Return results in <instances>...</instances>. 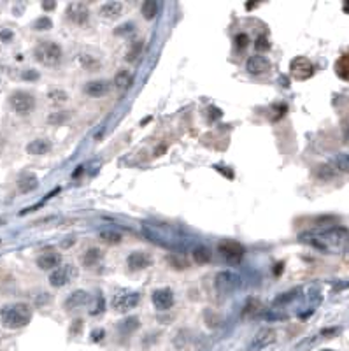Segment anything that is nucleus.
Segmentation results:
<instances>
[{"mask_svg": "<svg viewBox=\"0 0 349 351\" xmlns=\"http://www.w3.org/2000/svg\"><path fill=\"white\" fill-rule=\"evenodd\" d=\"M153 264V258L146 251H134L126 256V266L130 270H142Z\"/></svg>", "mask_w": 349, "mask_h": 351, "instance_id": "14", "label": "nucleus"}, {"mask_svg": "<svg viewBox=\"0 0 349 351\" xmlns=\"http://www.w3.org/2000/svg\"><path fill=\"white\" fill-rule=\"evenodd\" d=\"M50 98L53 104H65L68 98V95L65 94L64 90H51L50 92Z\"/></svg>", "mask_w": 349, "mask_h": 351, "instance_id": "32", "label": "nucleus"}, {"mask_svg": "<svg viewBox=\"0 0 349 351\" xmlns=\"http://www.w3.org/2000/svg\"><path fill=\"white\" fill-rule=\"evenodd\" d=\"M32 320V308L25 302L8 304L0 309V323L9 330L23 328Z\"/></svg>", "mask_w": 349, "mask_h": 351, "instance_id": "2", "label": "nucleus"}, {"mask_svg": "<svg viewBox=\"0 0 349 351\" xmlns=\"http://www.w3.org/2000/svg\"><path fill=\"white\" fill-rule=\"evenodd\" d=\"M218 253L221 254L224 262L232 264V266H239L244 258V246L237 240H220L218 242Z\"/></svg>", "mask_w": 349, "mask_h": 351, "instance_id": "4", "label": "nucleus"}, {"mask_svg": "<svg viewBox=\"0 0 349 351\" xmlns=\"http://www.w3.org/2000/svg\"><path fill=\"white\" fill-rule=\"evenodd\" d=\"M79 64L92 72H95L100 68V60L96 56H93V54H86V53L81 54V56H79Z\"/></svg>", "mask_w": 349, "mask_h": 351, "instance_id": "26", "label": "nucleus"}, {"mask_svg": "<svg viewBox=\"0 0 349 351\" xmlns=\"http://www.w3.org/2000/svg\"><path fill=\"white\" fill-rule=\"evenodd\" d=\"M321 351H335V350H330V348H324V350H321Z\"/></svg>", "mask_w": 349, "mask_h": 351, "instance_id": "46", "label": "nucleus"}, {"mask_svg": "<svg viewBox=\"0 0 349 351\" xmlns=\"http://www.w3.org/2000/svg\"><path fill=\"white\" fill-rule=\"evenodd\" d=\"M140 12L146 20H154V16L158 14V2L156 0H146L140 8Z\"/></svg>", "mask_w": 349, "mask_h": 351, "instance_id": "27", "label": "nucleus"}, {"mask_svg": "<svg viewBox=\"0 0 349 351\" xmlns=\"http://www.w3.org/2000/svg\"><path fill=\"white\" fill-rule=\"evenodd\" d=\"M239 283H240L239 276L236 272H232V270H221V272L216 274V280H214L216 290L223 295L232 294V292L239 286Z\"/></svg>", "mask_w": 349, "mask_h": 351, "instance_id": "7", "label": "nucleus"}, {"mask_svg": "<svg viewBox=\"0 0 349 351\" xmlns=\"http://www.w3.org/2000/svg\"><path fill=\"white\" fill-rule=\"evenodd\" d=\"M335 162V167L342 172H348L349 174V154L348 153H337L334 158Z\"/></svg>", "mask_w": 349, "mask_h": 351, "instance_id": "29", "label": "nucleus"}, {"mask_svg": "<svg viewBox=\"0 0 349 351\" xmlns=\"http://www.w3.org/2000/svg\"><path fill=\"white\" fill-rule=\"evenodd\" d=\"M140 51H142V42H140V40H137V42L134 44L132 48H130L128 53H126V60H128V62H134V60H136V58L140 54Z\"/></svg>", "mask_w": 349, "mask_h": 351, "instance_id": "36", "label": "nucleus"}, {"mask_svg": "<svg viewBox=\"0 0 349 351\" xmlns=\"http://www.w3.org/2000/svg\"><path fill=\"white\" fill-rule=\"evenodd\" d=\"M114 84H116V88H120V90H128L130 86L134 84L132 72L126 70V68H120V70L116 72V76H114Z\"/></svg>", "mask_w": 349, "mask_h": 351, "instance_id": "20", "label": "nucleus"}, {"mask_svg": "<svg viewBox=\"0 0 349 351\" xmlns=\"http://www.w3.org/2000/svg\"><path fill=\"white\" fill-rule=\"evenodd\" d=\"M51 151V142L48 139H36L26 146V153L34 156H42Z\"/></svg>", "mask_w": 349, "mask_h": 351, "instance_id": "19", "label": "nucleus"}, {"mask_svg": "<svg viewBox=\"0 0 349 351\" xmlns=\"http://www.w3.org/2000/svg\"><path fill=\"white\" fill-rule=\"evenodd\" d=\"M210 258H212V253H210L209 248L206 246H198L193 250V260L196 262V264H207V262H210Z\"/></svg>", "mask_w": 349, "mask_h": 351, "instance_id": "25", "label": "nucleus"}, {"mask_svg": "<svg viewBox=\"0 0 349 351\" xmlns=\"http://www.w3.org/2000/svg\"><path fill=\"white\" fill-rule=\"evenodd\" d=\"M104 308H106V300H104L102 295H98V297H95V302H93L92 309H90V314L92 316L100 314V312H104Z\"/></svg>", "mask_w": 349, "mask_h": 351, "instance_id": "33", "label": "nucleus"}, {"mask_svg": "<svg viewBox=\"0 0 349 351\" xmlns=\"http://www.w3.org/2000/svg\"><path fill=\"white\" fill-rule=\"evenodd\" d=\"M98 237H100V240L102 242H106V244H120L122 242V234L120 232H116L114 228H104V230H100V234H98Z\"/></svg>", "mask_w": 349, "mask_h": 351, "instance_id": "23", "label": "nucleus"}, {"mask_svg": "<svg viewBox=\"0 0 349 351\" xmlns=\"http://www.w3.org/2000/svg\"><path fill=\"white\" fill-rule=\"evenodd\" d=\"M290 74L296 79V81H306V79L314 76V65L309 58L306 56H296L290 64Z\"/></svg>", "mask_w": 349, "mask_h": 351, "instance_id": "6", "label": "nucleus"}, {"mask_svg": "<svg viewBox=\"0 0 349 351\" xmlns=\"http://www.w3.org/2000/svg\"><path fill=\"white\" fill-rule=\"evenodd\" d=\"M270 68H272L270 60H268L267 56H264V54H253V56H250L246 62V70L253 76H264V74H267Z\"/></svg>", "mask_w": 349, "mask_h": 351, "instance_id": "11", "label": "nucleus"}, {"mask_svg": "<svg viewBox=\"0 0 349 351\" xmlns=\"http://www.w3.org/2000/svg\"><path fill=\"white\" fill-rule=\"evenodd\" d=\"M296 297V292H290V294H282L281 297H278L274 300V304H286V302H290V300H293V298Z\"/></svg>", "mask_w": 349, "mask_h": 351, "instance_id": "39", "label": "nucleus"}, {"mask_svg": "<svg viewBox=\"0 0 349 351\" xmlns=\"http://www.w3.org/2000/svg\"><path fill=\"white\" fill-rule=\"evenodd\" d=\"M276 340H278V332L274 328H270V326H265V328L256 332V336L253 339V348L254 350H265L270 344H274Z\"/></svg>", "mask_w": 349, "mask_h": 351, "instance_id": "15", "label": "nucleus"}, {"mask_svg": "<svg viewBox=\"0 0 349 351\" xmlns=\"http://www.w3.org/2000/svg\"><path fill=\"white\" fill-rule=\"evenodd\" d=\"M258 309H260V304H258L256 300H250V302H248L246 308L242 309V316H244V318H250V316L256 314Z\"/></svg>", "mask_w": 349, "mask_h": 351, "instance_id": "34", "label": "nucleus"}, {"mask_svg": "<svg viewBox=\"0 0 349 351\" xmlns=\"http://www.w3.org/2000/svg\"><path fill=\"white\" fill-rule=\"evenodd\" d=\"M140 302V295L137 294V292H132V290H125V288H122V290H118L116 294H114L112 297V309L118 312H126L130 311V309L137 308Z\"/></svg>", "mask_w": 349, "mask_h": 351, "instance_id": "5", "label": "nucleus"}, {"mask_svg": "<svg viewBox=\"0 0 349 351\" xmlns=\"http://www.w3.org/2000/svg\"><path fill=\"white\" fill-rule=\"evenodd\" d=\"M23 78H25V79H37V78H39V74L34 72V70H28V72H23Z\"/></svg>", "mask_w": 349, "mask_h": 351, "instance_id": "42", "label": "nucleus"}, {"mask_svg": "<svg viewBox=\"0 0 349 351\" xmlns=\"http://www.w3.org/2000/svg\"><path fill=\"white\" fill-rule=\"evenodd\" d=\"M236 46H237V50H246V48L250 46V37H248V34H237Z\"/></svg>", "mask_w": 349, "mask_h": 351, "instance_id": "38", "label": "nucleus"}, {"mask_svg": "<svg viewBox=\"0 0 349 351\" xmlns=\"http://www.w3.org/2000/svg\"><path fill=\"white\" fill-rule=\"evenodd\" d=\"M67 18L70 20L76 25H84L90 20V8L84 2H70L67 6V11H65Z\"/></svg>", "mask_w": 349, "mask_h": 351, "instance_id": "10", "label": "nucleus"}, {"mask_svg": "<svg viewBox=\"0 0 349 351\" xmlns=\"http://www.w3.org/2000/svg\"><path fill=\"white\" fill-rule=\"evenodd\" d=\"M316 176L320 180L328 181V180H332V178H335V170L330 165H320V167L316 168Z\"/></svg>", "mask_w": 349, "mask_h": 351, "instance_id": "30", "label": "nucleus"}, {"mask_svg": "<svg viewBox=\"0 0 349 351\" xmlns=\"http://www.w3.org/2000/svg\"><path fill=\"white\" fill-rule=\"evenodd\" d=\"M2 39H11V34H9V32H2Z\"/></svg>", "mask_w": 349, "mask_h": 351, "instance_id": "45", "label": "nucleus"}, {"mask_svg": "<svg viewBox=\"0 0 349 351\" xmlns=\"http://www.w3.org/2000/svg\"><path fill=\"white\" fill-rule=\"evenodd\" d=\"M151 298H153V306L158 311H168V309H172V306L176 302L170 288H158V290L153 292V297Z\"/></svg>", "mask_w": 349, "mask_h": 351, "instance_id": "12", "label": "nucleus"}, {"mask_svg": "<svg viewBox=\"0 0 349 351\" xmlns=\"http://www.w3.org/2000/svg\"><path fill=\"white\" fill-rule=\"evenodd\" d=\"M104 336H106L104 328H96V330H93V332H92V337H93V340H95V342H98L100 339H104Z\"/></svg>", "mask_w": 349, "mask_h": 351, "instance_id": "41", "label": "nucleus"}, {"mask_svg": "<svg viewBox=\"0 0 349 351\" xmlns=\"http://www.w3.org/2000/svg\"><path fill=\"white\" fill-rule=\"evenodd\" d=\"M335 68H337V74L340 76L342 79H348V81H349V54L340 56V60L337 62Z\"/></svg>", "mask_w": 349, "mask_h": 351, "instance_id": "28", "label": "nucleus"}, {"mask_svg": "<svg viewBox=\"0 0 349 351\" xmlns=\"http://www.w3.org/2000/svg\"><path fill=\"white\" fill-rule=\"evenodd\" d=\"M254 46H256V51H268L270 50V42H268V39H267V36H260L256 39V42H254Z\"/></svg>", "mask_w": 349, "mask_h": 351, "instance_id": "37", "label": "nucleus"}, {"mask_svg": "<svg viewBox=\"0 0 349 351\" xmlns=\"http://www.w3.org/2000/svg\"><path fill=\"white\" fill-rule=\"evenodd\" d=\"M60 266H62V254L53 250L44 251V253H40L39 258H37V267H39L40 270H51V272H53V270H56Z\"/></svg>", "mask_w": 349, "mask_h": 351, "instance_id": "13", "label": "nucleus"}, {"mask_svg": "<svg viewBox=\"0 0 349 351\" xmlns=\"http://www.w3.org/2000/svg\"><path fill=\"white\" fill-rule=\"evenodd\" d=\"M90 302V294L86 290H76L72 292L70 295L67 297L65 300V309H78V308H82Z\"/></svg>", "mask_w": 349, "mask_h": 351, "instance_id": "16", "label": "nucleus"}, {"mask_svg": "<svg viewBox=\"0 0 349 351\" xmlns=\"http://www.w3.org/2000/svg\"><path fill=\"white\" fill-rule=\"evenodd\" d=\"M76 276H78V269H76L74 266H70V264L60 266L56 270H53V272L50 274V284L54 288H62L70 283Z\"/></svg>", "mask_w": 349, "mask_h": 351, "instance_id": "8", "label": "nucleus"}, {"mask_svg": "<svg viewBox=\"0 0 349 351\" xmlns=\"http://www.w3.org/2000/svg\"><path fill=\"white\" fill-rule=\"evenodd\" d=\"M134 32H136V25L134 23H123L122 26H118V28L114 30L116 36H130Z\"/></svg>", "mask_w": 349, "mask_h": 351, "instance_id": "35", "label": "nucleus"}, {"mask_svg": "<svg viewBox=\"0 0 349 351\" xmlns=\"http://www.w3.org/2000/svg\"><path fill=\"white\" fill-rule=\"evenodd\" d=\"M139 326H140V323H139V318H137V316H130V318H125L123 322L118 323L120 332L125 334V336H128V334L136 332V330L139 328Z\"/></svg>", "mask_w": 349, "mask_h": 351, "instance_id": "24", "label": "nucleus"}, {"mask_svg": "<svg viewBox=\"0 0 349 351\" xmlns=\"http://www.w3.org/2000/svg\"><path fill=\"white\" fill-rule=\"evenodd\" d=\"M102 260V251L98 248H90L82 254V266L84 267H95L98 266V262Z\"/></svg>", "mask_w": 349, "mask_h": 351, "instance_id": "22", "label": "nucleus"}, {"mask_svg": "<svg viewBox=\"0 0 349 351\" xmlns=\"http://www.w3.org/2000/svg\"><path fill=\"white\" fill-rule=\"evenodd\" d=\"M110 84L107 81H104V79H96V81H90L86 82L84 86V94H88L90 97H102V95H107V92H109Z\"/></svg>", "mask_w": 349, "mask_h": 351, "instance_id": "17", "label": "nucleus"}, {"mask_svg": "<svg viewBox=\"0 0 349 351\" xmlns=\"http://www.w3.org/2000/svg\"><path fill=\"white\" fill-rule=\"evenodd\" d=\"M123 11V4L122 2H116V0H110V2H106V4L100 6V16L107 20L118 18Z\"/></svg>", "mask_w": 349, "mask_h": 351, "instance_id": "18", "label": "nucleus"}, {"mask_svg": "<svg viewBox=\"0 0 349 351\" xmlns=\"http://www.w3.org/2000/svg\"><path fill=\"white\" fill-rule=\"evenodd\" d=\"M300 240L324 253H340L349 244V232L342 226H334L320 232H306L300 236Z\"/></svg>", "mask_w": 349, "mask_h": 351, "instance_id": "1", "label": "nucleus"}, {"mask_svg": "<svg viewBox=\"0 0 349 351\" xmlns=\"http://www.w3.org/2000/svg\"><path fill=\"white\" fill-rule=\"evenodd\" d=\"M9 104L14 109L18 114H28L34 108H36V100L30 94L26 92H14V94L9 97Z\"/></svg>", "mask_w": 349, "mask_h": 351, "instance_id": "9", "label": "nucleus"}, {"mask_svg": "<svg viewBox=\"0 0 349 351\" xmlns=\"http://www.w3.org/2000/svg\"><path fill=\"white\" fill-rule=\"evenodd\" d=\"M67 118H68V112H58V114H51L50 118H48V122H50V123H62V122H65Z\"/></svg>", "mask_w": 349, "mask_h": 351, "instance_id": "40", "label": "nucleus"}, {"mask_svg": "<svg viewBox=\"0 0 349 351\" xmlns=\"http://www.w3.org/2000/svg\"><path fill=\"white\" fill-rule=\"evenodd\" d=\"M62 54H64V51H62L60 44L53 42V40H42V42L37 44L36 50H34L36 60L39 62V64L46 65V67H54V65L60 64Z\"/></svg>", "mask_w": 349, "mask_h": 351, "instance_id": "3", "label": "nucleus"}, {"mask_svg": "<svg viewBox=\"0 0 349 351\" xmlns=\"http://www.w3.org/2000/svg\"><path fill=\"white\" fill-rule=\"evenodd\" d=\"M56 8V4L54 2H42V9H46V11H51V9Z\"/></svg>", "mask_w": 349, "mask_h": 351, "instance_id": "43", "label": "nucleus"}, {"mask_svg": "<svg viewBox=\"0 0 349 351\" xmlns=\"http://www.w3.org/2000/svg\"><path fill=\"white\" fill-rule=\"evenodd\" d=\"M342 9H344V12H346V14H349V0H346V2H344V6H342Z\"/></svg>", "mask_w": 349, "mask_h": 351, "instance_id": "44", "label": "nucleus"}, {"mask_svg": "<svg viewBox=\"0 0 349 351\" xmlns=\"http://www.w3.org/2000/svg\"><path fill=\"white\" fill-rule=\"evenodd\" d=\"M37 186H39V180L34 174H23L18 180V190L22 194H28V192L36 190Z\"/></svg>", "mask_w": 349, "mask_h": 351, "instance_id": "21", "label": "nucleus"}, {"mask_svg": "<svg viewBox=\"0 0 349 351\" xmlns=\"http://www.w3.org/2000/svg\"><path fill=\"white\" fill-rule=\"evenodd\" d=\"M34 30H50L51 26H53V22H51L48 16H40V18H37L36 22H34Z\"/></svg>", "mask_w": 349, "mask_h": 351, "instance_id": "31", "label": "nucleus"}]
</instances>
